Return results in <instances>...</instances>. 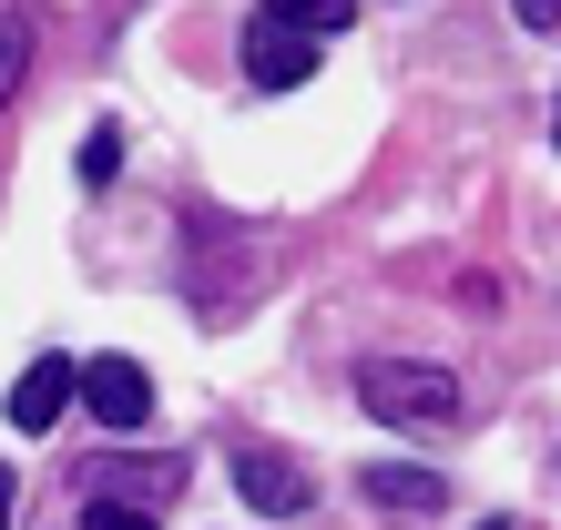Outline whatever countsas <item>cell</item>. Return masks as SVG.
I'll return each mask as SVG.
<instances>
[{"instance_id":"52a82bcc","label":"cell","mask_w":561,"mask_h":530,"mask_svg":"<svg viewBox=\"0 0 561 530\" xmlns=\"http://www.w3.org/2000/svg\"><path fill=\"white\" fill-rule=\"evenodd\" d=\"M72 174H82V184H113V174H123V123H92V132H82V163H72Z\"/></svg>"},{"instance_id":"8992f818","label":"cell","mask_w":561,"mask_h":530,"mask_svg":"<svg viewBox=\"0 0 561 530\" xmlns=\"http://www.w3.org/2000/svg\"><path fill=\"white\" fill-rule=\"evenodd\" d=\"M357 489H368V500H378V510H409V520L449 500V489H439V470H409V459H388V470H368V480H357Z\"/></svg>"},{"instance_id":"4fadbf2b","label":"cell","mask_w":561,"mask_h":530,"mask_svg":"<svg viewBox=\"0 0 561 530\" xmlns=\"http://www.w3.org/2000/svg\"><path fill=\"white\" fill-rule=\"evenodd\" d=\"M480 530H520V520H480Z\"/></svg>"},{"instance_id":"6da1fadb","label":"cell","mask_w":561,"mask_h":530,"mask_svg":"<svg viewBox=\"0 0 561 530\" xmlns=\"http://www.w3.org/2000/svg\"><path fill=\"white\" fill-rule=\"evenodd\" d=\"M357 408H378L388 428H449L459 418V378L428 357H368L357 368Z\"/></svg>"},{"instance_id":"8fae6325","label":"cell","mask_w":561,"mask_h":530,"mask_svg":"<svg viewBox=\"0 0 561 530\" xmlns=\"http://www.w3.org/2000/svg\"><path fill=\"white\" fill-rule=\"evenodd\" d=\"M520 21H531V31H561V0H520Z\"/></svg>"},{"instance_id":"5bb4252c","label":"cell","mask_w":561,"mask_h":530,"mask_svg":"<svg viewBox=\"0 0 561 530\" xmlns=\"http://www.w3.org/2000/svg\"><path fill=\"white\" fill-rule=\"evenodd\" d=\"M551 132H561V113H551Z\"/></svg>"},{"instance_id":"ba28073f","label":"cell","mask_w":561,"mask_h":530,"mask_svg":"<svg viewBox=\"0 0 561 530\" xmlns=\"http://www.w3.org/2000/svg\"><path fill=\"white\" fill-rule=\"evenodd\" d=\"M276 21H296V31H347L357 21V0H266Z\"/></svg>"},{"instance_id":"5b68a950","label":"cell","mask_w":561,"mask_h":530,"mask_svg":"<svg viewBox=\"0 0 561 530\" xmlns=\"http://www.w3.org/2000/svg\"><path fill=\"white\" fill-rule=\"evenodd\" d=\"M236 489H245V510H266V520H296V510L317 500L307 470H296L286 449H236Z\"/></svg>"},{"instance_id":"3957f363","label":"cell","mask_w":561,"mask_h":530,"mask_svg":"<svg viewBox=\"0 0 561 530\" xmlns=\"http://www.w3.org/2000/svg\"><path fill=\"white\" fill-rule=\"evenodd\" d=\"M307 72H317V31H296V21H276V11H255V21H245V82L296 92Z\"/></svg>"},{"instance_id":"7a4b0ae2","label":"cell","mask_w":561,"mask_h":530,"mask_svg":"<svg viewBox=\"0 0 561 530\" xmlns=\"http://www.w3.org/2000/svg\"><path fill=\"white\" fill-rule=\"evenodd\" d=\"M82 408L113 428V439H134V428L153 418V378H144V357H92L82 368Z\"/></svg>"},{"instance_id":"7c38bea8","label":"cell","mask_w":561,"mask_h":530,"mask_svg":"<svg viewBox=\"0 0 561 530\" xmlns=\"http://www.w3.org/2000/svg\"><path fill=\"white\" fill-rule=\"evenodd\" d=\"M0 530H11V470H0Z\"/></svg>"},{"instance_id":"277c9868","label":"cell","mask_w":561,"mask_h":530,"mask_svg":"<svg viewBox=\"0 0 561 530\" xmlns=\"http://www.w3.org/2000/svg\"><path fill=\"white\" fill-rule=\"evenodd\" d=\"M72 398H82V368H72V357H31V368L11 378V408H0V418H11V428H31V439H42V428L61 418V408H72Z\"/></svg>"},{"instance_id":"9c48e42d","label":"cell","mask_w":561,"mask_h":530,"mask_svg":"<svg viewBox=\"0 0 561 530\" xmlns=\"http://www.w3.org/2000/svg\"><path fill=\"white\" fill-rule=\"evenodd\" d=\"M21 72H31V21H0V113H11Z\"/></svg>"},{"instance_id":"30bf717a","label":"cell","mask_w":561,"mask_h":530,"mask_svg":"<svg viewBox=\"0 0 561 530\" xmlns=\"http://www.w3.org/2000/svg\"><path fill=\"white\" fill-rule=\"evenodd\" d=\"M82 530H153V510H144V500H113V489H92Z\"/></svg>"}]
</instances>
